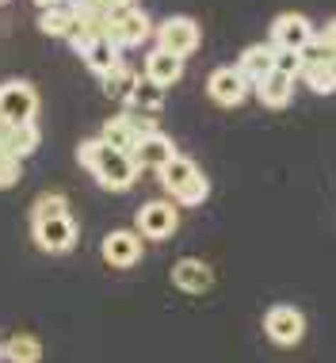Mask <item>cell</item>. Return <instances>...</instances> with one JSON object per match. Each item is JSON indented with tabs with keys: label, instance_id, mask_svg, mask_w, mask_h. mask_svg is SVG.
Listing matches in <instances>:
<instances>
[{
	"label": "cell",
	"instance_id": "6da1fadb",
	"mask_svg": "<svg viewBox=\"0 0 336 363\" xmlns=\"http://www.w3.org/2000/svg\"><path fill=\"white\" fill-rule=\"evenodd\" d=\"M77 161L96 176V184H100L103 191H118V195L130 191L134 180H138V172H142V169H138V161H134V153L111 150L100 134L77 145Z\"/></svg>",
	"mask_w": 336,
	"mask_h": 363
},
{
	"label": "cell",
	"instance_id": "7a4b0ae2",
	"mask_svg": "<svg viewBox=\"0 0 336 363\" xmlns=\"http://www.w3.org/2000/svg\"><path fill=\"white\" fill-rule=\"evenodd\" d=\"M157 180H161V188L168 191V199H176L180 207H199V203H206V195H211V184H206V176L199 172V164L184 153H176L172 161H164L161 169H157Z\"/></svg>",
	"mask_w": 336,
	"mask_h": 363
},
{
	"label": "cell",
	"instance_id": "3957f363",
	"mask_svg": "<svg viewBox=\"0 0 336 363\" xmlns=\"http://www.w3.org/2000/svg\"><path fill=\"white\" fill-rule=\"evenodd\" d=\"M134 230L145 241H168L180 230V203L176 199H150L134 214Z\"/></svg>",
	"mask_w": 336,
	"mask_h": 363
},
{
	"label": "cell",
	"instance_id": "277c9868",
	"mask_svg": "<svg viewBox=\"0 0 336 363\" xmlns=\"http://www.w3.org/2000/svg\"><path fill=\"white\" fill-rule=\"evenodd\" d=\"M153 38H157V46H161V50L191 57L195 50H199V43H203V31H199V23H195L191 16H168V19L157 23Z\"/></svg>",
	"mask_w": 336,
	"mask_h": 363
},
{
	"label": "cell",
	"instance_id": "5b68a950",
	"mask_svg": "<svg viewBox=\"0 0 336 363\" xmlns=\"http://www.w3.org/2000/svg\"><path fill=\"white\" fill-rule=\"evenodd\" d=\"M31 238L43 252H54V257H62V252H73L77 238H81V230H77V218L73 214H57V218H43V222H31Z\"/></svg>",
	"mask_w": 336,
	"mask_h": 363
},
{
	"label": "cell",
	"instance_id": "8992f818",
	"mask_svg": "<svg viewBox=\"0 0 336 363\" xmlns=\"http://www.w3.org/2000/svg\"><path fill=\"white\" fill-rule=\"evenodd\" d=\"M252 92V81L245 77L237 65H222L206 77V96H211L218 107H241Z\"/></svg>",
	"mask_w": 336,
	"mask_h": 363
},
{
	"label": "cell",
	"instance_id": "52a82bcc",
	"mask_svg": "<svg viewBox=\"0 0 336 363\" xmlns=\"http://www.w3.org/2000/svg\"><path fill=\"white\" fill-rule=\"evenodd\" d=\"M153 31H157V27L150 23V16H145L138 4L118 8V12H115L111 19H107V35H111L115 43L123 46V50H130V46H142Z\"/></svg>",
	"mask_w": 336,
	"mask_h": 363
},
{
	"label": "cell",
	"instance_id": "ba28073f",
	"mask_svg": "<svg viewBox=\"0 0 336 363\" xmlns=\"http://www.w3.org/2000/svg\"><path fill=\"white\" fill-rule=\"evenodd\" d=\"M0 115L8 123H35L38 92L31 81H4L0 84Z\"/></svg>",
	"mask_w": 336,
	"mask_h": 363
},
{
	"label": "cell",
	"instance_id": "9c48e42d",
	"mask_svg": "<svg viewBox=\"0 0 336 363\" xmlns=\"http://www.w3.org/2000/svg\"><path fill=\"white\" fill-rule=\"evenodd\" d=\"M313 38H318V27H313L302 12H283L271 23V46L275 50H298L302 54Z\"/></svg>",
	"mask_w": 336,
	"mask_h": 363
},
{
	"label": "cell",
	"instance_id": "30bf717a",
	"mask_svg": "<svg viewBox=\"0 0 336 363\" xmlns=\"http://www.w3.org/2000/svg\"><path fill=\"white\" fill-rule=\"evenodd\" d=\"M264 333H268L271 345L294 348V345L306 337V318H302V310H294V306H271L268 313H264Z\"/></svg>",
	"mask_w": 336,
	"mask_h": 363
},
{
	"label": "cell",
	"instance_id": "8fae6325",
	"mask_svg": "<svg viewBox=\"0 0 336 363\" xmlns=\"http://www.w3.org/2000/svg\"><path fill=\"white\" fill-rule=\"evenodd\" d=\"M103 260L111 264V268H134L138 260H142L145 252V238L138 230H111L100 245Z\"/></svg>",
	"mask_w": 336,
	"mask_h": 363
},
{
	"label": "cell",
	"instance_id": "7c38bea8",
	"mask_svg": "<svg viewBox=\"0 0 336 363\" xmlns=\"http://www.w3.org/2000/svg\"><path fill=\"white\" fill-rule=\"evenodd\" d=\"M172 283L187 294H206L214 287V272H211V264L199 260V257H184V260L172 264Z\"/></svg>",
	"mask_w": 336,
	"mask_h": 363
},
{
	"label": "cell",
	"instance_id": "4fadbf2b",
	"mask_svg": "<svg viewBox=\"0 0 336 363\" xmlns=\"http://www.w3.org/2000/svg\"><path fill=\"white\" fill-rule=\"evenodd\" d=\"M145 77H150L153 84H161V88H172L184 77V57L172 54V50H161V46H153L150 57H145Z\"/></svg>",
	"mask_w": 336,
	"mask_h": 363
},
{
	"label": "cell",
	"instance_id": "5bb4252c",
	"mask_svg": "<svg viewBox=\"0 0 336 363\" xmlns=\"http://www.w3.org/2000/svg\"><path fill=\"white\" fill-rule=\"evenodd\" d=\"M294 84H298V77L271 69L268 77H264V81H256V84H252V92L260 96V104H264V107H286V104L294 100Z\"/></svg>",
	"mask_w": 336,
	"mask_h": 363
},
{
	"label": "cell",
	"instance_id": "9a60e30c",
	"mask_svg": "<svg viewBox=\"0 0 336 363\" xmlns=\"http://www.w3.org/2000/svg\"><path fill=\"white\" fill-rule=\"evenodd\" d=\"M172 157H176V145H172V138H168V134H161V130L145 134V138L134 145L138 169H161V164L172 161Z\"/></svg>",
	"mask_w": 336,
	"mask_h": 363
},
{
	"label": "cell",
	"instance_id": "2e32d148",
	"mask_svg": "<svg viewBox=\"0 0 336 363\" xmlns=\"http://www.w3.org/2000/svg\"><path fill=\"white\" fill-rule=\"evenodd\" d=\"M81 62H84L96 77H103V73H111L115 65H123V46H118L111 35H100V38H96V43L81 54Z\"/></svg>",
	"mask_w": 336,
	"mask_h": 363
},
{
	"label": "cell",
	"instance_id": "e0dca14e",
	"mask_svg": "<svg viewBox=\"0 0 336 363\" xmlns=\"http://www.w3.org/2000/svg\"><path fill=\"white\" fill-rule=\"evenodd\" d=\"M38 142H43V134H38V126L35 123H12L8 126V134L0 138V153H8V157H31L38 150Z\"/></svg>",
	"mask_w": 336,
	"mask_h": 363
},
{
	"label": "cell",
	"instance_id": "ac0fdd59",
	"mask_svg": "<svg viewBox=\"0 0 336 363\" xmlns=\"http://www.w3.org/2000/svg\"><path fill=\"white\" fill-rule=\"evenodd\" d=\"M38 31L50 35V38H65L77 31V8L73 4H54V8H43L38 12Z\"/></svg>",
	"mask_w": 336,
	"mask_h": 363
},
{
	"label": "cell",
	"instance_id": "d6986e66",
	"mask_svg": "<svg viewBox=\"0 0 336 363\" xmlns=\"http://www.w3.org/2000/svg\"><path fill=\"white\" fill-rule=\"evenodd\" d=\"M237 69L249 77L252 84L264 81V77L275 69V46H271V43H256V46H249V50L241 54V62H237Z\"/></svg>",
	"mask_w": 336,
	"mask_h": 363
},
{
	"label": "cell",
	"instance_id": "ffe728a7",
	"mask_svg": "<svg viewBox=\"0 0 336 363\" xmlns=\"http://www.w3.org/2000/svg\"><path fill=\"white\" fill-rule=\"evenodd\" d=\"M138 81H142V77H138L130 65H115L111 73H103L100 77V88H103V96L107 100H118V104H130V96H134V88H138Z\"/></svg>",
	"mask_w": 336,
	"mask_h": 363
},
{
	"label": "cell",
	"instance_id": "44dd1931",
	"mask_svg": "<svg viewBox=\"0 0 336 363\" xmlns=\"http://www.w3.org/2000/svg\"><path fill=\"white\" fill-rule=\"evenodd\" d=\"M100 138L111 145V150H123V153H134V145L142 142L126 115H115V119H107V123L100 126Z\"/></svg>",
	"mask_w": 336,
	"mask_h": 363
},
{
	"label": "cell",
	"instance_id": "7402d4cb",
	"mask_svg": "<svg viewBox=\"0 0 336 363\" xmlns=\"http://www.w3.org/2000/svg\"><path fill=\"white\" fill-rule=\"evenodd\" d=\"M4 359L8 363H43V345L35 333H16L4 340Z\"/></svg>",
	"mask_w": 336,
	"mask_h": 363
},
{
	"label": "cell",
	"instance_id": "603a6c76",
	"mask_svg": "<svg viewBox=\"0 0 336 363\" xmlns=\"http://www.w3.org/2000/svg\"><path fill=\"white\" fill-rule=\"evenodd\" d=\"M126 107H134V111H145V115H157V111L164 107V88H161V84H153L150 77H142Z\"/></svg>",
	"mask_w": 336,
	"mask_h": 363
},
{
	"label": "cell",
	"instance_id": "cb8c5ba5",
	"mask_svg": "<svg viewBox=\"0 0 336 363\" xmlns=\"http://www.w3.org/2000/svg\"><path fill=\"white\" fill-rule=\"evenodd\" d=\"M57 214H69V199H65L62 191H43V195H35V203H31V222L57 218Z\"/></svg>",
	"mask_w": 336,
	"mask_h": 363
},
{
	"label": "cell",
	"instance_id": "d4e9b609",
	"mask_svg": "<svg viewBox=\"0 0 336 363\" xmlns=\"http://www.w3.org/2000/svg\"><path fill=\"white\" fill-rule=\"evenodd\" d=\"M298 81H302V84H310L313 92H321V96H329L332 88H336V84H332V73H329V65H306Z\"/></svg>",
	"mask_w": 336,
	"mask_h": 363
},
{
	"label": "cell",
	"instance_id": "484cf974",
	"mask_svg": "<svg viewBox=\"0 0 336 363\" xmlns=\"http://www.w3.org/2000/svg\"><path fill=\"white\" fill-rule=\"evenodd\" d=\"M134 0H73L77 12H88V16H107L111 19L118 8H130Z\"/></svg>",
	"mask_w": 336,
	"mask_h": 363
},
{
	"label": "cell",
	"instance_id": "4316f807",
	"mask_svg": "<svg viewBox=\"0 0 336 363\" xmlns=\"http://www.w3.org/2000/svg\"><path fill=\"white\" fill-rule=\"evenodd\" d=\"M19 176H23V161H19V157L0 153V191L16 188V184H19Z\"/></svg>",
	"mask_w": 336,
	"mask_h": 363
},
{
	"label": "cell",
	"instance_id": "83f0119b",
	"mask_svg": "<svg viewBox=\"0 0 336 363\" xmlns=\"http://www.w3.org/2000/svg\"><path fill=\"white\" fill-rule=\"evenodd\" d=\"M275 69L279 73H291V77H302V54L298 50H275Z\"/></svg>",
	"mask_w": 336,
	"mask_h": 363
},
{
	"label": "cell",
	"instance_id": "f1b7e54d",
	"mask_svg": "<svg viewBox=\"0 0 336 363\" xmlns=\"http://www.w3.org/2000/svg\"><path fill=\"white\" fill-rule=\"evenodd\" d=\"M318 38H321V43H325V46H329V50L336 54V16H332L329 23H325L321 31H318Z\"/></svg>",
	"mask_w": 336,
	"mask_h": 363
},
{
	"label": "cell",
	"instance_id": "f546056e",
	"mask_svg": "<svg viewBox=\"0 0 336 363\" xmlns=\"http://www.w3.org/2000/svg\"><path fill=\"white\" fill-rule=\"evenodd\" d=\"M38 4V12H43V8H54V4H65V0H35Z\"/></svg>",
	"mask_w": 336,
	"mask_h": 363
},
{
	"label": "cell",
	"instance_id": "4dcf8cb0",
	"mask_svg": "<svg viewBox=\"0 0 336 363\" xmlns=\"http://www.w3.org/2000/svg\"><path fill=\"white\" fill-rule=\"evenodd\" d=\"M8 126H12V123H8L4 115H0V138H4V134H8Z\"/></svg>",
	"mask_w": 336,
	"mask_h": 363
},
{
	"label": "cell",
	"instance_id": "1f68e13d",
	"mask_svg": "<svg viewBox=\"0 0 336 363\" xmlns=\"http://www.w3.org/2000/svg\"><path fill=\"white\" fill-rule=\"evenodd\" d=\"M329 73H332V84H336V57H332V62H329Z\"/></svg>",
	"mask_w": 336,
	"mask_h": 363
},
{
	"label": "cell",
	"instance_id": "d6a6232c",
	"mask_svg": "<svg viewBox=\"0 0 336 363\" xmlns=\"http://www.w3.org/2000/svg\"><path fill=\"white\" fill-rule=\"evenodd\" d=\"M4 4H12V0H0V8H4Z\"/></svg>",
	"mask_w": 336,
	"mask_h": 363
},
{
	"label": "cell",
	"instance_id": "836d02e7",
	"mask_svg": "<svg viewBox=\"0 0 336 363\" xmlns=\"http://www.w3.org/2000/svg\"><path fill=\"white\" fill-rule=\"evenodd\" d=\"M0 359H4V345H0Z\"/></svg>",
	"mask_w": 336,
	"mask_h": 363
}]
</instances>
